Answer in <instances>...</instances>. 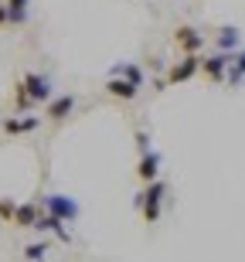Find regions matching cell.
<instances>
[{
  "mask_svg": "<svg viewBox=\"0 0 245 262\" xmlns=\"http://www.w3.org/2000/svg\"><path fill=\"white\" fill-rule=\"evenodd\" d=\"M164 198H167V184H164V181H153V184H147L143 191H137L133 208L143 214V222H147V225H157L160 214H164Z\"/></svg>",
  "mask_w": 245,
  "mask_h": 262,
  "instance_id": "obj_1",
  "label": "cell"
},
{
  "mask_svg": "<svg viewBox=\"0 0 245 262\" xmlns=\"http://www.w3.org/2000/svg\"><path fill=\"white\" fill-rule=\"evenodd\" d=\"M160 167H164V154H160V150L140 154V160H137V177L143 181V184H153V181H160Z\"/></svg>",
  "mask_w": 245,
  "mask_h": 262,
  "instance_id": "obj_7",
  "label": "cell"
},
{
  "mask_svg": "<svg viewBox=\"0 0 245 262\" xmlns=\"http://www.w3.org/2000/svg\"><path fill=\"white\" fill-rule=\"evenodd\" d=\"M106 92H109L113 99H119V102H133V99L140 96V89H133L126 78H116V75L106 78Z\"/></svg>",
  "mask_w": 245,
  "mask_h": 262,
  "instance_id": "obj_12",
  "label": "cell"
},
{
  "mask_svg": "<svg viewBox=\"0 0 245 262\" xmlns=\"http://www.w3.org/2000/svg\"><path fill=\"white\" fill-rule=\"evenodd\" d=\"M0 126H4V133H7V136H24V133L41 129V116H28V113H24V116H7Z\"/></svg>",
  "mask_w": 245,
  "mask_h": 262,
  "instance_id": "obj_11",
  "label": "cell"
},
{
  "mask_svg": "<svg viewBox=\"0 0 245 262\" xmlns=\"http://www.w3.org/2000/svg\"><path fill=\"white\" fill-rule=\"evenodd\" d=\"M38 218H41V204H34V201H24V204H17L14 225H17V228H34V225H38Z\"/></svg>",
  "mask_w": 245,
  "mask_h": 262,
  "instance_id": "obj_14",
  "label": "cell"
},
{
  "mask_svg": "<svg viewBox=\"0 0 245 262\" xmlns=\"http://www.w3.org/2000/svg\"><path fill=\"white\" fill-rule=\"evenodd\" d=\"M24 92H28V99L34 102V106H48L51 99H55V85H51V78L48 75H41V72H24V78L17 82Z\"/></svg>",
  "mask_w": 245,
  "mask_h": 262,
  "instance_id": "obj_2",
  "label": "cell"
},
{
  "mask_svg": "<svg viewBox=\"0 0 245 262\" xmlns=\"http://www.w3.org/2000/svg\"><path fill=\"white\" fill-rule=\"evenodd\" d=\"M197 72H201V55H184L181 61H174V65L167 68L164 85H181V82H191Z\"/></svg>",
  "mask_w": 245,
  "mask_h": 262,
  "instance_id": "obj_4",
  "label": "cell"
},
{
  "mask_svg": "<svg viewBox=\"0 0 245 262\" xmlns=\"http://www.w3.org/2000/svg\"><path fill=\"white\" fill-rule=\"evenodd\" d=\"M4 24H10V14H7V4H0V28Z\"/></svg>",
  "mask_w": 245,
  "mask_h": 262,
  "instance_id": "obj_20",
  "label": "cell"
},
{
  "mask_svg": "<svg viewBox=\"0 0 245 262\" xmlns=\"http://www.w3.org/2000/svg\"><path fill=\"white\" fill-rule=\"evenodd\" d=\"M174 45L184 55H201V48H205V34L194 28V24H181V28L174 31Z\"/></svg>",
  "mask_w": 245,
  "mask_h": 262,
  "instance_id": "obj_5",
  "label": "cell"
},
{
  "mask_svg": "<svg viewBox=\"0 0 245 262\" xmlns=\"http://www.w3.org/2000/svg\"><path fill=\"white\" fill-rule=\"evenodd\" d=\"M225 82H228V85H242V82H245V48L232 55V65H228V78H225Z\"/></svg>",
  "mask_w": 245,
  "mask_h": 262,
  "instance_id": "obj_16",
  "label": "cell"
},
{
  "mask_svg": "<svg viewBox=\"0 0 245 262\" xmlns=\"http://www.w3.org/2000/svg\"><path fill=\"white\" fill-rule=\"evenodd\" d=\"M14 214H17V201L14 198H0V222L14 225Z\"/></svg>",
  "mask_w": 245,
  "mask_h": 262,
  "instance_id": "obj_18",
  "label": "cell"
},
{
  "mask_svg": "<svg viewBox=\"0 0 245 262\" xmlns=\"http://www.w3.org/2000/svg\"><path fill=\"white\" fill-rule=\"evenodd\" d=\"M75 106H79V96H75V92H61V96H55V99L48 102L44 116H48L51 123H65V119L75 113Z\"/></svg>",
  "mask_w": 245,
  "mask_h": 262,
  "instance_id": "obj_6",
  "label": "cell"
},
{
  "mask_svg": "<svg viewBox=\"0 0 245 262\" xmlns=\"http://www.w3.org/2000/svg\"><path fill=\"white\" fill-rule=\"evenodd\" d=\"M51 252V242H31L20 249V255H24V262H44Z\"/></svg>",
  "mask_w": 245,
  "mask_h": 262,
  "instance_id": "obj_17",
  "label": "cell"
},
{
  "mask_svg": "<svg viewBox=\"0 0 245 262\" xmlns=\"http://www.w3.org/2000/svg\"><path fill=\"white\" fill-rule=\"evenodd\" d=\"M228 65H232V55H208V58H201V75L208 78V82H225L228 78Z\"/></svg>",
  "mask_w": 245,
  "mask_h": 262,
  "instance_id": "obj_8",
  "label": "cell"
},
{
  "mask_svg": "<svg viewBox=\"0 0 245 262\" xmlns=\"http://www.w3.org/2000/svg\"><path fill=\"white\" fill-rule=\"evenodd\" d=\"M113 75L126 78L133 89H143V82H147V72H143V65H137V61H123V65H116V68H113Z\"/></svg>",
  "mask_w": 245,
  "mask_h": 262,
  "instance_id": "obj_13",
  "label": "cell"
},
{
  "mask_svg": "<svg viewBox=\"0 0 245 262\" xmlns=\"http://www.w3.org/2000/svg\"><path fill=\"white\" fill-rule=\"evenodd\" d=\"M34 232H44V235H55L58 242H65L69 245L72 242V232H69V225L61 222V218H55V214H44L41 211V218H38V225H34Z\"/></svg>",
  "mask_w": 245,
  "mask_h": 262,
  "instance_id": "obj_10",
  "label": "cell"
},
{
  "mask_svg": "<svg viewBox=\"0 0 245 262\" xmlns=\"http://www.w3.org/2000/svg\"><path fill=\"white\" fill-rule=\"evenodd\" d=\"M7 4V14H10V24H28V17H31V0H4Z\"/></svg>",
  "mask_w": 245,
  "mask_h": 262,
  "instance_id": "obj_15",
  "label": "cell"
},
{
  "mask_svg": "<svg viewBox=\"0 0 245 262\" xmlns=\"http://www.w3.org/2000/svg\"><path fill=\"white\" fill-rule=\"evenodd\" d=\"M215 48H218V55H235V51H242V31H238L235 24H225V28H218V34H215Z\"/></svg>",
  "mask_w": 245,
  "mask_h": 262,
  "instance_id": "obj_9",
  "label": "cell"
},
{
  "mask_svg": "<svg viewBox=\"0 0 245 262\" xmlns=\"http://www.w3.org/2000/svg\"><path fill=\"white\" fill-rule=\"evenodd\" d=\"M137 150L140 154H150V150H153V140H150V133L143 126H137Z\"/></svg>",
  "mask_w": 245,
  "mask_h": 262,
  "instance_id": "obj_19",
  "label": "cell"
},
{
  "mask_svg": "<svg viewBox=\"0 0 245 262\" xmlns=\"http://www.w3.org/2000/svg\"><path fill=\"white\" fill-rule=\"evenodd\" d=\"M41 211L55 214V218H61L65 225H72V222H79L82 208H79V201L69 198V194H48V198H41Z\"/></svg>",
  "mask_w": 245,
  "mask_h": 262,
  "instance_id": "obj_3",
  "label": "cell"
}]
</instances>
